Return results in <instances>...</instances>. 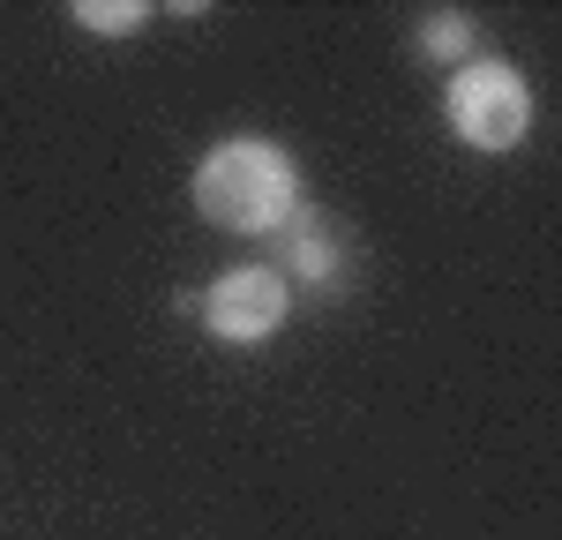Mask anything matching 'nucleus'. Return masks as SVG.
<instances>
[{"mask_svg":"<svg viewBox=\"0 0 562 540\" xmlns=\"http://www.w3.org/2000/svg\"><path fill=\"white\" fill-rule=\"evenodd\" d=\"M195 211L217 233H278L301 211V166L270 135H225L195 166Z\"/></svg>","mask_w":562,"mask_h":540,"instance_id":"f257e3e1","label":"nucleus"},{"mask_svg":"<svg viewBox=\"0 0 562 540\" xmlns=\"http://www.w3.org/2000/svg\"><path fill=\"white\" fill-rule=\"evenodd\" d=\"M442 113H450L458 143L503 158V150H518L532 135V90H525V76L510 60H465L450 76V90H442Z\"/></svg>","mask_w":562,"mask_h":540,"instance_id":"f03ea898","label":"nucleus"},{"mask_svg":"<svg viewBox=\"0 0 562 540\" xmlns=\"http://www.w3.org/2000/svg\"><path fill=\"white\" fill-rule=\"evenodd\" d=\"M285 308H293V285L278 278L270 263H240L225 270L211 293H203V323H211L217 346H270L278 338V323H285Z\"/></svg>","mask_w":562,"mask_h":540,"instance_id":"7ed1b4c3","label":"nucleus"},{"mask_svg":"<svg viewBox=\"0 0 562 540\" xmlns=\"http://www.w3.org/2000/svg\"><path fill=\"white\" fill-rule=\"evenodd\" d=\"M278 240V256H270V270L293 285V278H307V285H330L338 278V240H330V225H323V211H293V218L270 233Z\"/></svg>","mask_w":562,"mask_h":540,"instance_id":"20e7f679","label":"nucleus"},{"mask_svg":"<svg viewBox=\"0 0 562 540\" xmlns=\"http://www.w3.org/2000/svg\"><path fill=\"white\" fill-rule=\"evenodd\" d=\"M420 53L465 68V60H473V15H465V8H428V15H420Z\"/></svg>","mask_w":562,"mask_h":540,"instance_id":"39448f33","label":"nucleus"},{"mask_svg":"<svg viewBox=\"0 0 562 540\" xmlns=\"http://www.w3.org/2000/svg\"><path fill=\"white\" fill-rule=\"evenodd\" d=\"M76 31H90V38H128V31H150V8L143 0H76Z\"/></svg>","mask_w":562,"mask_h":540,"instance_id":"423d86ee","label":"nucleus"}]
</instances>
